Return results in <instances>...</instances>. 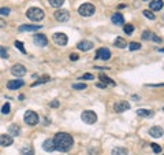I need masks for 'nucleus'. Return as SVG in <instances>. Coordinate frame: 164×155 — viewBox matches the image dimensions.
<instances>
[{
	"instance_id": "9d476101",
	"label": "nucleus",
	"mask_w": 164,
	"mask_h": 155,
	"mask_svg": "<svg viewBox=\"0 0 164 155\" xmlns=\"http://www.w3.org/2000/svg\"><path fill=\"white\" fill-rule=\"evenodd\" d=\"M96 58L101 61H108L111 58V51L108 48H99L96 52Z\"/></svg>"
},
{
	"instance_id": "dca6fc26",
	"label": "nucleus",
	"mask_w": 164,
	"mask_h": 155,
	"mask_svg": "<svg viewBox=\"0 0 164 155\" xmlns=\"http://www.w3.org/2000/svg\"><path fill=\"white\" fill-rule=\"evenodd\" d=\"M40 28H41L40 25H21L18 28V30L19 32H36Z\"/></svg>"
},
{
	"instance_id": "2eb2a0df",
	"label": "nucleus",
	"mask_w": 164,
	"mask_h": 155,
	"mask_svg": "<svg viewBox=\"0 0 164 155\" xmlns=\"http://www.w3.org/2000/svg\"><path fill=\"white\" fill-rule=\"evenodd\" d=\"M77 47H78V50H81V51H89L93 48V43L92 41H88V40H82V41L78 43Z\"/></svg>"
},
{
	"instance_id": "ea45409f",
	"label": "nucleus",
	"mask_w": 164,
	"mask_h": 155,
	"mask_svg": "<svg viewBox=\"0 0 164 155\" xmlns=\"http://www.w3.org/2000/svg\"><path fill=\"white\" fill-rule=\"evenodd\" d=\"M70 59H71V61H78V55H77V54H71V55H70Z\"/></svg>"
},
{
	"instance_id": "c756f323",
	"label": "nucleus",
	"mask_w": 164,
	"mask_h": 155,
	"mask_svg": "<svg viewBox=\"0 0 164 155\" xmlns=\"http://www.w3.org/2000/svg\"><path fill=\"white\" fill-rule=\"evenodd\" d=\"M144 15H145V17H146L148 19H152V21H153V19L156 18V15H155L150 10H145V11H144Z\"/></svg>"
},
{
	"instance_id": "79ce46f5",
	"label": "nucleus",
	"mask_w": 164,
	"mask_h": 155,
	"mask_svg": "<svg viewBox=\"0 0 164 155\" xmlns=\"http://www.w3.org/2000/svg\"><path fill=\"white\" fill-rule=\"evenodd\" d=\"M96 85H97L99 88H103V89H105V88H107V85H105V84H103V83H97Z\"/></svg>"
},
{
	"instance_id": "a878e982",
	"label": "nucleus",
	"mask_w": 164,
	"mask_h": 155,
	"mask_svg": "<svg viewBox=\"0 0 164 155\" xmlns=\"http://www.w3.org/2000/svg\"><path fill=\"white\" fill-rule=\"evenodd\" d=\"M63 3H64V0H49V4H51V6H52L54 8L62 7V6H63Z\"/></svg>"
},
{
	"instance_id": "a18cd8bd",
	"label": "nucleus",
	"mask_w": 164,
	"mask_h": 155,
	"mask_svg": "<svg viewBox=\"0 0 164 155\" xmlns=\"http://www.w3.org/2000/svg\"><path fill=\"white\" fill-rule=\"evenodd\" d=\"M145 1H148V0H145Z\"/></svg>"
},
{
	"instance_id": "e433bc0d",
	"label": "nucleus",
	"mask_w": 164,
	"mask_h": 155,
	"mask_svg": "<svg viewBox=\"0 0 164 155\" xmlns=\"http://www.w3.org/2000/svg\"><path fill=\"white\" fill-rule=\"evenodd\" d=\"M93 76L90 74V73H86V74H83V76L81 77V80H85V81H88V80H92Z\"/></svg>"
},
{
	"instance_id": "ddd939ff",
	"label": "nucleus",
	"mask_w": 164,
	"mask_h": 155,
	"mask_svg": "<svg viewBox=\"0 0 164 155\" xmlns=\"http://www.w3.org/2000/svg\"><path fill=\"white\" fill-rule=\"evenodd\" d=\"M23 85H25V83H23L21 78H18V80H11V81H8V83H7V88H8V89H11V91L18 89V88L23 87Z\"/></svg>"
},
{
	"instance_id": "6e6552de",
	"label": "nucleus",
	"mask_w": 164,
	"mask_h": 155,
	"mask_svg": "<svg viewBox=\"0 0 164 155\" xmlns=\"http://www.w3.org/2000/svg\"><path fill=\"white\" fill-rule=\"evenodd\" d=\"M11 74L15 77H23L26 74V69L23 65H14L11 67Z\"/></svg>"
},
{
	"instance_id": "a19ab883",
	"label": "nucleus",
	"mask_w": 164,
	"mask_h": 155,
	"mask_svg": "<svg viewBox=\"0 0 164 155\" xmlns=\"http://www.w3.org/2000/svg\"><path fill=\"white\" fill-rule=\"evenodd\" d=\"M51 107H57V106H59V102L57 100H54V102H51Z\"/></svg>"
},
{
	"instance_id": "37998d69",
	"label": "nucleus",
	"mask_w": 164,
	"mask_h": 155,
	"mask_svg": "<svg viewBox=\"0 0 164 155\" xmlns=\"http://www.w3.org/2000/svg\"><path fill=\"white\" fill-rule=\"evenodd\" d=\"M149 87H164V84H149Z\"/></svg>"
},
{
	"instance_id": "c9c22d12",
	"label": "nucleus",
	"mask_w": 164,
	"mask_h": 155,
	"mask_svg": "<svg viewBox=\"0 0 164 155\" xmlns=\"http://www.w3.org/2000/svg\"><path fill=\"white\" fill-rule=\"evenodd\" d=\"M10 8H8V7H1V8H0V15H8V14H10Z\"/></svg>"
},
{
	"instance_id": "f257e3e1",
	"label": "nucleus",
	"mask_w": 164,
	"mask_h": 155,
	"mask_svg": "<svg viewBox=\"0 0 164 155\" xmlns=\"http://www.w3.org/2000/svg\"><path fill=\"white\" fill-rule=\"evenodd\" d=\"M54 143H55V148L57 151L66 152L68 151L70 148L74 144V140H73L71 135L64 133V132H60V133H56L54 137Z\"/></svg>"
},
{
	"instance_id": "bb28decb",
	"label": "nucleus",
	"mask_w": 164,
	"mask_h": 155,
	"mask_svg": "<svg viewBox=\"0 0 164 155\" xmlns=\"http://www.w3.org/2000/svg\"><path fill=\"white\" fill-rule=\"evenodd\" d=\"M22 155H34V150H33L32 145H29V147H25L22 148Z\"/></svg>"
},
{
	"instance_id": "7ed1b4c3",
	"label": "nucleus",
	"mask_w": 164,
	"mask_h": 155,
	"mask_svg": "<svg viewBox=\"0 0 164 155\" xmlns=\"http://www.w3.org/2000/svg\"><path fill=\"white\" fill-rule=\"evenodd\" d=\"M81 118H82V121H83L85 124L92 125V124H94L97 121V114L94 111H92V110H85V111L82 113Z\"/></svg>"
},
{
	"instance_id": "4468645a",
	"label": "nucleus",
	"mask_w": 164,
	"mask_h": 155,
	"mask_svg": "<svg viewBox=\"0 0 164 155\" xmlns=\"http://www.w3.org/2000/svg\"><path fill=\"white\" fill-rule=\"evenodd\" d=\"M164 133L163 128H160V126H153V128H150L149 129V135L152 137H155V139H159V137H161Z\"/></svg>"
},
{
	"instance_id": "aec40b11",
	"label": "nucleus",
	"mask_w": 164,
	"mask_h": 155,
	"mask_svg": "<svg viewBox=\"0 0 164 155\" xmlns=\"http://www.w3.org/2000/svg\"><path fill=\"white\" fill-rule=\"evenodd\" d=\"M100 81L103 84H105V85H111V87H115L116 84H115V81H112V80L110 78V77H107V76H104V74H100Z\"/></svg>"
},
{
	"instance_id": "7c9ffc66",
	"label": "nucleus",
	"mask_w": 164,
	"mask_h": 155,
	"mask_svg": "<svg viewBox=\"0 0 164 155\" xmlns=\"http://www.w3.org/2000/svg\"><path fill=\"white\" fill-rule=\"evenodd\" d=\"M14 45H15L17 48H18L19 51H21L22 54H26V50H25V47H23V44H22L21 41H15V43H14Z\"/></svg>"
},
{
	"instance_id": "f03ea898",
	"label": "nucleus",
	"mask_w": 164,
	"mask_h": 155,
	"mask_svg": "<svg viewBox=\"0 0 164 155\" xmlns=\"http://www.w3.org/2000/svg\"><path fill=\"white\" fill-rule=\"evenodd\" d=\"M26 17L34 22H38L44 18V11L38 7H30L26 11Z\"/></svg>"
},
{
	"instance_id": "393cba45",
	"label": "nucleus",
	"mask_w": 164,
	"mask_h": 155,
	"mask_svg": "<svg viewBox=\"0 0 164 155\" xmlns=\"http://www.w3.org/2000/svg\"><path fill=\"white\" fill-rule=\"evenodd\" d=\"M49 80H51L49 76H44V77H41L40 80H37L36 83H33V84H32V87H37V85H41V84H44V83H48Z\"/></svg>"
},
{
	"instance_id": "473e14b6",
	"label": "nucleus",
	"mask_w": 164,
	"mask_h": 155,
	"mask_svg": "<svg viewBox=\"0 0 164 155\" xmlns=\"http://www.w3.org/2000/svg\"><path fill=\"white\" fill-rule=\"evenodd\" d=\"M73 88H74V89H77V91H82V89H86V84H83V83H79V84H74V85H73Z\"/></svg>"
},
{
	"instance_id": "39448f33",
	"label": "nucleus",
	"mask_w": 164,
	"mask_h": 155,
	"mask_svg": "<svg viewBox=\"0 0 164 155\" xmlns=\"http://www.w3.org/2000/svg\"><path fill=\"white\" fill-rule=\"evenodd\" d=\"M23 119H25V122L28 124V125H30V126L38 124V116H37V113L32 111V110H28V111L25 113Z\"/></svg>"
},
{
	"instance_id": "9b49d317",
	"label": "nucleus",
	"mask_w": 164,
	"mask_h": 155,
	"mask_svg": "<svg viewBox=\"0 0 164 155\" xmlns=\"http://www.w3.org/2000/svg\"><path fill=\"white\" fill-rule=\"evenodd\" d=\"M14 143V139L11 135H0V145L1 147H10Z\"/></svg>"
},
{
	"instance_id": "4be33fe9",
	"label": "nucleus",
	"mask_w": 164,
	"mask_h": 155,
	"mask_svg": "<svg viewBox=\"0 0 164 155\" xmlns=\"http://www.w3.org/2000/svg\"><path fill=\"white\" fill-rule=\"evenodd\" d=\"M127 154H128V151L123 147H115L112 150V155H127Z\"/></svg>"
},
{
	"instance_id": "2f4dec72",
	"label": "nucleus",
	"mask_w": 164,
	"mask_h": 155,
	"mask_svg": "<svg viewBox=\"0 0 164 155\" xmlns=\"http://www.w3.org/2000/svg\"><path fill=\"white\" fill-rule=\"evenodd\" d=\"M128 48H130L131 51L139 50V48H141V44H139V43H136V41H133V43H130V44H128Z\"/></svg>"
},
{
	"instance_id": "6ab92c4d",
	"label": "nucleus",
	"mask_w": 164,
	"mask_h": 155,
	"mask_svg": "<svg viewBox=\"0 0 164 155\" xmlns=\"http://www.w3.org/2000/svg\"><path fill=\"white\" fill-rule=\"evenodd\" d=\"M111 21L114 22L115 25H122V23H125V18H123V15H122L120 12H115V14L112 15Z\"/></svg>"
},
{
	"instance_id": "5701e85b",
	"label": "nucleus",
	"mask_w": 164,
	"mask_h": 155,
	"mask_svg": "<svg viewBox=\"0 0 164 155\" xmlns=\"http://www.w3.org/2000/svg\"><path fill=\"white\" fill-rule=\"evenodd\" d=\"M114 44L118 48H126V45H127V44H126V40L122 39V37H116V39H115V41H114Z\"/></svg>"
},
{
	"instance_id": "b1692460",
	"label": "nucleus",
	"mask_w": 164,
	"mask_h": 155,
	"mask_svg": "<svg viewBox=\"0 0 164 155\" xmlns=\"http://www.w3.org/2000/svg\"><path fill=\"white\" fill-rule=\"evenodd\" d=\"M19 132H21V128H19L18 125H11L10 128H8V133L14 135V136H18Z\"/></svg>"
},
{
	"instance_id": "c03bdc74",
	"label": "nucleus",
	"mask_w": 164,
	"mask_h": 155,
	"mask_svg": "<svg viewBox=\"0 0 164 155\" xmlns=\"http://www.w3.org/2000/svg\"><path fill=\"white\" fill-rule=\"evenodd\" d=\"M159 51H160V52H164V48H161V50H159Z\"/></svg>"
},
{
	"instance_id": "1a4fd4ad",
	"label": "nucleus",
	"mask_w": 164,
	"mask_h": 155,
	"mask_svg": "<svg viewBox=\"0 0 164 155\" xmlns=\"http://www.w3.org/2000/svg\"><path fill=\"white\" fill-rule=\"evenodd\" d=\"M128 108H130V103L126 100H119L114 105V110L116 113H123L126 110H128Z\"/></svg>"
},
{
	"instance_id": "4c0bfd02",
	"label": "nucleus",
	"mask_w": 164,
	"mask_h": 155,
	"mask_svg": "<svg viewBox=\"0 0 164 155\" xmlns=\"http://www.w3.org/2000/svg\"><path fill=\"white\" fill-rule=\"evenodd\" d=\"M0 58H7V51H6V48H0Z\"/></svg>"
},
{
	"instance_id": "f3484780",
	"label": "nucleus",
	"mask_w": 164,
	"mask_h": 155,
	"mask_svg": "<svg viewBox=\"0 0 164 155\" xmlns=\"http://www.w3.org/2000/svg\"><path fill=\"white\" fill-rule=\"evenodd\" d=\"M43 148L45 150V151H48V152H51V151H54V150H56V148H55L54 139H46V140L43 143Z\"/></svg>"
},
{
	"instance_id": "c85d7f7f",
	"label": "nucleus",
	"mask_w": 164,
	"mask_h": 155,
	"mask_svg": "<svg viewBox=\"0 0 164 155\" xmlns=\"http://www.w3.org/2000/svg\"><path fill=\"white\" fill-rule=\"evenodd\" d=\"M142 39H144V40H150V39H153V33L150 32V30H144V32H142Z\"/></svg>"
},
{
	"instance_id": "423d86ee",
	"label": "nucleus",
	"mask_w": 164,
	"mask_h": 155,
	"mask_svg": "<svg viewBox=\"0 0 164 155\" xmlns=\"http://www.w3.org/2000/svg\"><path fill=\"white\" fill-rule=\"evenodd\" d=\"M52 40H54V43L56 44V45H60V47H64V45L67 44V41H68L67 36H66L64 33H62V32L55 33L54 36H52Z\"/></svg>"
},
{
	"instance_id": "f704fd0d",
	"label": "nucleus",
	"mask_w": 164,
	"mask_h": 155,
	"mask_svg": "<svg viewBox=\"0 0 164 155\" xmlns=\"http://www.w3.org/2000/svg\"><path fill=\"white\" fill-rule=\"evenodd\" d=\"M152 150H153V152H156V154H159V152H161V147L159 144H155V143H152Z\"/></svg>"
},
{
	"instance_id": "a211bd4d",
	"label": "nucleus",
	"mask_w": 164,
	"mask_h": 155,
	"mask_svg": "<svg viewBox=\"0 0 164 155\" xmlns=\"http://www.w3.org/2000/svg\"><path fill=\"white\" fill-rule=\"evenodd\" d=\"M163 6H164L163 0H152V1L149 3V7H150V10H152V11L161 10V8H163Z\"/></svg>"
},
{
	"instance_id": "f8f14e48",
	"label": "nucleus",
	"mask_w": 164,
	"mask_h": 155,
	"mask_svg": "<svg viewBox=\"0 0 164 155\" xmlns=\"http://www.w3.org/2000/svg\"><path fill=\"white\" fill-rule=\"evenodd\" d=\"M33 40H34V43L37 44V45H40V47H45L46 44H48V39H46L45 34H41V33H37V34H34V37H33Z\"/></svg>"
},
{
	"instance_id": "72a5a7b5",
	"label": "nucleus",
	"mask_w": 164,
	"mask_h": 155,
	"mask_svg": "<svg viewBox=\"0 0 164 155\" xmlns=\"http://www.w3.org/2000/svg\"><path fill=\"white\" fill-rule=\"evenodd\" d=\"M10 103H4L3 105V107H1V113H3V114H8V113H10Z\"/></svg>"
},
{
	"instance_id": "0eeeda50",
	"label": "nucleus",
	"mask_w": 164,
	"mask_h": 155,
	"mask_svg": "<svg viewBox=\"0 0 164 155\" xmlns=\"http://www.w3.org/2000/svg\"><path fill=\"white\" fill-rule=\"evenodd\" d=\"M55 19L59 22H67L68 19H70V12H68L67 10H57L56 12H55Z\"/></svg>"
},
{
	"instance_id": "20e7f679",
	"label": "nucleus",
	"mask_w": 164,
	"mask_h": 155,
	"mask_svg": "<svg viewBox=\"0 0 164 155\" xmlns=\"http://www.w3.org/2000/svg\"><path fill=\"white\" fill-rule=\"evenodd\" d=\"M94 11H96V8H94V6L90 3L82 4L81 7L78 8V12L82 15V17H90V15L94 14Z\"/></svg>"
},
{
	"instance_id": "58836bf2",
	"label": "nucleus",
	"mask_w": 164,
	"mask_h": 155,
	"mask_svg": "<svg viewBox=\"0 0 164 155\" xmlns=\"http://www.w3.org/2000/svg\"><path fill=\"white\" fill-rule=\"evenodd\" d=\"M152 40H153V41H156V43H161V39L159 36H156V34H153V39H152Z\"/></svg>"
},
{
	"instance_id": "cd10ccee",
	"label": "nucleus",
	"mask_w": 164,
	"mask_h": 155,
	"mask_svg": "<svg viewBox=\"0 0 164 155\" xmlns=\"http://www.w3.org/2000/svg\"><path fill=\"white\" fill-rule=\"evenodd\" d=\"M123 30H125L126 34H131V33L134 32V26H133L131 23H126L125 28H123Z\"/></svg>"
},
{
	"instance_id": "412c9836",
	"label": "nucleus",
	"mask_w": 164,
	"mask_h": 155,
	"mask_svg": "<svg viewBox=\"0 0 164 155\" xmlns=\"http://www.w3.org/2000/svg\"><path fill=\"white\" fill-rule=\"evenodd\" d=\"M137 114L139 117H152L153 116V111L152 110H146V108H138L137 110Z\"/></svg>"
}]
</instances>
